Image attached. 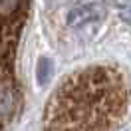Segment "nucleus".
Returning a JSON list of instances; mask_svg holds the SVG:
<instances>
[{"label": "nucleus", "mask_w": 131, "mask_h": 131, "mask_svg": "<svg viewBox=\"0 0 131 131\" xmlns=\"http://www.w3.org/2000/svg\"><path fill=\"white\" fill-rule=\"evenodd\" d=\"M129 90L113 68H88L68 78L46 107L48 129H107L127 113Z\"/></svg>", "instance_id": "f257e3e1"}, {"label": "nucleus", "mask_w": 131, "mask_h": 131, "mask_svg": "<svg viewBox=\"0 0 131 131\" xmlns=\"http://www.w3.org/2000/svg\"><path fill=\"white\" fill-rule=\"evenodd\" d=\"M103 8L99 4H83V6H75L68 12V26L78 28V26L90 24V22H99L103 18Z\"/></svg>", "instance_id": "f03ea898"}, {"label": "nucleus", "mask_w": 131, "mask_h": 131, "mask_svg": "<svg viewBox=\"0 0 131 131\" xmlns=\"http://www.w3.org/2000/svg\"><path fill=\"white\" fill-rule=\"evenodd\" d=\"M119 16H121L123 22L131 24V6H123V8L119 10Z\"/></svg>", "instance_id": "7ed1b4c3"}, {"label": "nucleus", "mask_w": 131, "mask_h": 131, "mask_svg": "<svg viewBox=\"0 0 131 131\" xmlns=\"http://www.w3.org/2000/svg\"><path fill=\"white\" fill-rule=\"evenodd\" d=\"M48 66H50L48 60H40V82H42V83L46 82V72H48L46 68H48Z\"/></svg>", "instance_id": "20e7f679"}]
</instances>
